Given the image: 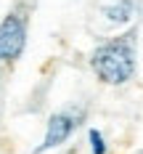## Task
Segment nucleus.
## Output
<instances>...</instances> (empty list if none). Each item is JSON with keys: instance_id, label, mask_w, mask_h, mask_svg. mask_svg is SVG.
I'll use <instances>...</instances> for the list:
<instances>
[{"instance_id": "f03ea898", "label": "nucleus", "mask_w": 143, "mask_h": 154, "mask_svg": "<svg viewBox=\"0 0 143 154\" xmlns=\"http://www.w3.org/2000/svg\"><path fill=\"white\" fill-rule=\"evenodd\" d=\"M82 122H85V109H79V106L61 109V112L50 114V117H48V128H45V138H43V143H40L37 149H34V154L50 152V149L66 143V141L72 138V133H74Z\"/></svg>"}, {"instance_id": "7ed1b4c3", "label": "nucleus", "mask_w": 143, "mask_h": 154, "mask_svg": "<svg viewBox=\"0 0 143 154\" xmlns=\"http://www.w3.org/2000/svg\"><path fill=\"white\" fill-rule=\"evenodd\" d=\"M27 45V19L21 14H8L0 21V61H16Z\"/></svg>"}, {"instance_id": "f257e3e1", "label": "nucleus", "mask_w": 143, "mask_h": 154, "mask_svg": "<svg viewBox=\"0 0 143 154\" xmlns=\"http://www.w3.org/2000/svg\"><path fill=\"white\" fill-rule=\"evenodd\" d=\"M90 69L103 85H125L138 69V29H127L93 48Z\"/></svg>"}, {"instance_id": "20e7f679", "label": "nucleus", "mask_w": 143, "mask_h": 154, "mask_svg": "<svg viewBox=\"0 0 143 154\" xmlns=\"http://www.w3.org/2000/svg\"><path fill=\"white\" fill-rule=\"evenodd\" d=\"M135 11H138V3H135V0H114V3H109V5L101 8L103 19H106L109 24H117V27L130 24V21L135 19Z\"/></svg>"}, {"instance_id": "39448f33", "label": "nucleus", "mask_w": 143, "mask_h": 154, "mask_svg": "<svg viewBox=\"0 0 143 154\" xmlns=\"http://www.w3.org/2000/svg\"><path fill=\"white\" fill-rule=\"evenodd\" d=\"M88 143H90V154H109L106 136H103L98 128H90V130H88Z\"/></svg>"}]
</instances>
